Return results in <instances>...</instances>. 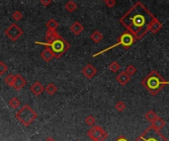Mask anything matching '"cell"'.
<instances>
[{
  "label": "cell",
  "mask_w": 169,
  "mask_h": 141,
  "mask_svg": "<svg viewBox=\"0 0 169 141\" xmlns=\"http://www.w3.org/2000/svg\"><path fill=\"white\" fill-rule=\"evenodd\" d=\"M154 18L155 16L148 8L141 1H138L121 17L120 24L138 40L149 33V26Z\"/></svg>",
  "instance_id": "cell-1"
},
{
  "label": "cell",
  "mask_w": 169,
  "mask_h": 141,
  "mask_svg": "<svg viewBox=\"0 0 169 141\" xmlns=\"http://www.w3.org/2000/svg\"><path fill=\"white\" fill-rule=\"evenodd\" d=\"M166 84L167 82L163 79L162 76L157 71H155V70H152V71L142 81V85L152 96L157 95Z\"/></svg>",
  "instance_id": "cell-2"
},
{
  "label": "cell",
  "mask_w": 169,
  "mask_h": 141,
  "mask_svg": "<svg viewBox=\"0 0 169 141\" xmlns=\"http://www.w3.org/2000/svg\"><path fill=\"white\" fill-rule=\"evenodd\" d=\"M36 44L50 48L52 51H54L56 58H57V59L60 58L63 54H65V52L69 49V46H70V45H69V44L61 36H60L59 38H56L55 40H52V42L50 43V44L39 43V42H36Z\"/></svg>",
  "instance_id": "cell-3"
},
{
  "label": "cell",
  "mask_w": 169,
  "mask_h": 141,
  "mask_svg": "<svg viewBox=\"0 0 169 141\" xmlns=\"http://www.w3.org/2000/svg\"><path fill=\"white\" fill-rule=\"evenodd\" d=\"M15 116L22 125H24L25 126H29L36 120L38 115L30 106L26 104L20 108V110L16 113Z\"/></svg>",
  "instance_id": "cell-4"
},
{
  "label": "cell",
  "mask_w": 169,
  "mask_h": 141,
  "mask_svg": "<svg viewBox=\"0 0 169 141\" xmlns=\"http://www.w3.org/2000/svg\"><path fill=\"white\" fill-rule=\"evenodd\" d=\"M137 42V39H136V37L133 36V35L132 34V33H130L129 31H126V32H124L123 34L121 35V36L118 38V40H117V43H116L115 45H111L110 48H108V49H104V50H101V51H99V52H97V54H95L93 56H97V55H99V54H103V52H106V51H108V50H110V49H114V48H116V46H118V45H122V46H124V49H129L131 46L135 44Z\"/></svg>",
  "instance_id": "cell-5"
},
{
  "label": "cell",
  "mask_w": 169,
  "mask_h": 141,
  "mask_svg": "<svg viewBox=\"0 0 169 141\" xmlns=\"http://www.w3.org/2000/svg\"><path fill=\"white\" fill-rule=\"evenodd\" d=\"M135 141H169V140L165 136H163V134L160 133V130H157L152 125H150Z\"/></svg>",
  "instance_id": "cell-6"
},
{
  "label": "cell",
  "mask_w": 169,
  "mask_h": 141,
  "mask_svg": "<svg viewBox=\"0 0 169 141\" xmlns=\"http://www.w3.org/2000/svg\"><path fill=\"white\" fill-rule=\"evenodd\" d=\"M87 135L92 141H105L108 137V133L99 125H93L87 131Z\"/></svg>",
  "instance_id": "cell-7"
},
{
  "label": "cell",
  "mask_w": 169,
  "mask_h": 141,
  "mask_svg": "<svg viewBox=\"0 0 169 141\" xmlns=\"http://www.w3.org/2000/svg\"><path fill=\"white\" fill-rule=\"evenodd\" d=\"M5 35H6V37L9 40H12V42H16L23 35V30L17 24H11L6 30H5Z\"/></svg>",
  "instance_id": "cell-8"
},
{
  "label": "cell",
  "mask_w": 169,
  "mask_h": 141,
  "mask_svg": "<svg viewBox=\"0 0 169 141\" xmlns=\"http://www.w3.org/2000/svg\"><path fill=\"white\" fill-rule=\"evenodd\" d=\"M27 84V80L23 77L22 75L20 74H16L15 75V79H14V82H13V85H12V88L16 91H20L22 90L23 88H24Z\"/></svg>",
  "instance_id": "cell-9"
},
{
  "label": "cell",
  "mask_w": 169,
  "mask_h": 141,
  "mask_svg": "<svg viewBox=\"0 0 169 141\" xmlns=\"http://www.w3.org/2000/svg\"><path fill=\"white\" fill-rule=\"evenodd\" d=\"M81 72H82V74L85 76L87 79H92L96 75L97 69L94 66H93L92 64L88 63L82 70H81Z\"/></svg>",
  "instance_id": "cell-10"
},
{
  "label": "cell",
  "mask_w": 169,
  "mask_h": 141,
  "mask_svg": "<svg viewBox=\"0 0 169 141\" xmlns=\"http://www.w3.org/2000/svg\"><path fill=\"white\" fill-rule=\"evenodd\" d=\"M30 91L34 94L35 96L41 95L44 91H46V87L41 83V82H35V83L30 87Z\"/></svg>",
  "instance_id": "cell-11"
},
{
  "label": "cell",
  "mask_w": 169,
  "mask_h": 141,
  "mask_svg": "<svg viewBox=\"0 0 169 141\" xmlns=\"http://www.w3.org/2000/svg\"><path fill=\"white\" fill-rule=\"evenodd\" d=\"M60 35L56 32V30H50L48 29L45 35V40H46V44H50L52 40H55L56 38H59Z\"/></svg>",
  "instance_id": "cell-12"
},
{
  "label": "cell",
  "mask_w": 169,
  "mask_h": 141,
  "mask_svg": "<svg viewBox=\"0 0 169 141\" xmlns=\"http://www.w3.org/2000/svg\"><path fill=\"white\" fill-rule=\"evenodd\" d=\"M116 79H117V81L122 86H126L131 81V75H129L126 71H122L119 73L117 77H116Z\"/></svg>",
  "instance_id": "cell-13"
},
{
  "label": "cell",
  "mask_w": 169,
  "mask_h": 141,
  "mask_svg": "<svg viewBox=\"0 0 169 141\" xmlns=\"http://www.w3.org/2000/svg\"><path fill=\"white\" fill-rule=\"evenodd\" d=\"M41 57H42L46 62H50L52 58L56 57V55L54 54V51H52L50 48L46 46V49L41 52Z\"/></svg>",
  "instance_id": "cell-14"
},
{
  "label": "cell",
  "mask_w": 169,
  "mask_h": 141,
  "mask_svg": "<svg viewBox=\"0 0 169 141\" xmlns=\"http://www.w3.org/2000/svg\"><path fill=\"white\" fill-rule=\"evenodd\" d=\"M162 27H163L162 23L155 17V18L153 19V21L151 22L150 26H149V32L152 33V34H156V33H158L161 30Z\"/></svg>",
  "instance_id": "cell-15"
},
{
  "label": "cell",
  "mask_w": 169,
  "mask_h": 141,
  "mask_svg": "<svg viewBox=\"0 0 169 141\" xmlns=\"http://www.w3.org/2000/svg\"><path fill=\"white\" fill-rule=\"evenodd\" d=\"M69 30H70L75 36H79V35L83 32V30H84V27H83V25L81 24V23H79V22H74L73 24L70 26V28H69Z\"/></svg>",
  "instance_id": "cell-16"
},
{
  "label": "cell",
  "mask_w": 169,
  "mask_h": 141,
  "mask_svg": "<svg viewBox=\"0 0 169 141\" xmlns=\"http://www.w3.org/2000/svg\"><path fill=\"white\" fill-rule=\"evenodd\" d=\"M165 125H166V122H165V120H163V119H161V117H157V119L151 123V125H152L155 129H157V130H161V129L165 126Z\"/></svg>",
  "instance_id": "cell-17"
},
{
  "label": "cell",
  "mask_w": 169,
  "mask_h": 141,
  "mask_svg": "<svg viewBox=\"0 0 169 141\" xmlns=\"http://www.w3.org/2000/svg\"><path fill=\"white\" fill-rule=\"evenodd\" d=\"M103 35L101 32H99L98 30L94 31L92 34H91V36H90V39L92 40V42L93 43H95V44H99L101 42V40H103Z\"/></svg>",
  "instance_id": "cell-18"
},
{
  "label": "cell",
  "mask_w": 169,
  "mask_h": 141,
  "mask_svg": "<svg viewBox=\"0 0 169 141\" xmlns=\"http://www.w3.org/2000/svg\"><path fill=\"white\" fill-rule=\"evenodd\" d=\"M65 8L68 13H73L74 11L77 9V5L73 0H68L65 5Z\"/></svg>",
  "instance_id": "cell-19"
},
{
  "label": "cell",
  "mask_w": 169,
  "mask_h": 141,
  "mask_svg": "<svg viewBox=\"0 0 169 141\" xmlns=\"http://www.w3.org/2000/svg\"><path fill=\"white\" fill-rule=\"evenodd\" d=\"M157 117H158V116H157V115L155 114V111L153 110H149L147 113L144 115V119L150 123H152L157 119Z\"/></svg>",
  "instance_id": "cell-20"
},
{
  "label": "cell",
  "mask_w": 169,
  "mask_h": 141,
  "mask_svg": "<svg viewBox=\"0 0 169 141\" xmlns=\"http://www.w3.org/2000/svg\"><path fill=\"white\" fill-rule=\"evenodd\" d=\"M59 26H60L59 22L55 19H50L48 22L46 23V27L48 29H50V30H56V29L59 28Z\"/></svg>",
  "instance_id": "cell-21"
},
{
  "label": "cell",
  "mask_w": 169,
  "mask_h": 141,
  "mask_svg": "<svg viewBox=\"0 0 169 141\" xmlns=\"http://www.w3.org/2000/svg\"><path fill=\"white\" fill-rule=\"evenodd\" d=\"M9 106L12 109L16 110V109H18L20 107V105H21V102H20V100L17 98V97H13V98H11L10 99V101H9Z\"/></svg>",
  "instance_id": "cell-22"
},
{
  "label": "cell",
  "mask_w": 169,
  "mask_h": 141,
  "mask_svg": "<svg viewBox=\"0 0 169 141\" xmlns=\"http://www.w3.org/2000/svg\"><path fill=\"white\" fill-rule=\"evenodd\" d=\"M56 91H57V87L54 83H49L46 86V92L48 93L49 95H54Z\"/></svg>",
  "instance_id": "cell-23"
},
{
  "label": "cell",
  "mask_w": 169,
  "mask_h": 141,
  "mask_svg": "<svg viewBox=\"0 0 169 141\" xmlns=\"http://www.w3.org/2000/svg\"><path fill=\"white\" fill-rule=\"evenodd\" d=\"M120 68H121V65L119 64L118 61H113V62H111V63H110V65H109L110 71H112L113 73L118 72L119 70H120Z\"/></svg>",
  "instance_id": "cell-24"
},
{
  "label": "cell",
  "mask_w": 169,
  "mask_h": 141,
  "mask_svg": "<svg viewBox=\"0 0 169 141\" xmlns=\"http://www.w3.org/2000/svg\"><path fill=\"white\" fill-rule=\"evenodd\" d=\"M95 122H96V119L92 115H89L85 117V123L87 125L93 126V125H95Z\"/></svg>",
  "instance_id": "cell-25"
},
{
  "label": "cell",
  "mask_w": 169,
  "mask_h": 141,
  "mask_svg": "<svg viewBox=\"0 0 169 141\" xmlns=\"http://www.w3.org/2000/svg\"><path fill=\"white\" fill-rule=\"evenodd\" d=\"M126 108H127V106H126V104H125L123 101H119V102L116 103V105H115V109H116V110L120 111V113H122V111H124V110H126Z\"/></svg>",
  "instance_id": "cell-26"
},
{
  "label": "cell",
  "mask_w": 169,
  "mask_h": 141,
  "mask_svg": "<svg viewBox=\"0 0 169 141\" xmlns=\"http://www.w3.org/2000/svg\"><path fill=\"white\" fill-rule=\"evenodd\" d=\"M14 79H15V75H13V74H9L8 76H6V77H5L4 81H5V83H6L8 86L12 87L13 82H14Z\"/></svg>",
  "instance_id": "cell-27"
},
{
  "label": "cell",
  "mask_w": 169,
  "mask_h": 141,
  "mask_svg": "<svg viewBox=\"0 0 169 141\" xmlns=\"http://www.w3.org/2000/svg\"><path fill=\"white\" fill-rule=\"evenodd\" d=\"M125 71L129 74V75H131V76H133V75H135L136 74V72H137V68L133 65V64H130V65H128L127 66V68H126V70Z\"/></svg>",
  "instance_id": "cell-28"
},
{
  "label": "cell",
  "mask_w": 169,
  "mask_h": 141,
  "mask_svg": "<svg viewBox=\"0 0 169 141\" xmlns=\"http://www.w3.org/2000/svg\"><path fill=\"white\" fill-rule=\"evenodd\" d=\"M12 18H13L15 21H20V20H22V18H23V14L20 12L19 10H16V11H14L13 14H12Z\"/></svg>",
  "instance_id": "cell-29"
},
{
  "label": "cell",
  "mask_w": 169,
  "mask_h": 141,
  "mask_svg": "<svg viewBox=\"0 0 169 141\" xmlns=\"http://www.w3.org/2000/svg\"><path fill=\"white\" fill-rule=\"evenodd\" d=\"M8 70V66L3 61H0V75H4Z\"/></svg>",
  "instance_id": "cell-30"
},
{
  "label": "cell",
  "mask_w": 169,
  "mask_h": 141,
  "mask_svg": "<svg viewBox=\"0 0 169 141\" xmlns=\"http://www.w3.org/2000/svg\"><path fill=\"white\" fill-rule=\"evenodd\" d=\"M104 2L108 8H113L116 5V0H104Z\"/></svg>",
  "instance_id": "cell-31"
},
{
  "label": "cell",
  "mask_w": 169,
  "mask_h": 141,
  "mask_svg": "<svg viewBox=\"0 0 169 141\" xmlns=\"http://www.w3.org/2000/svg\"><path fill=\"white\" fill-rule=\"evenodd\" d=\"M51 1H52V0H41V3H42V5H43V6H45V7H48L49 5H51Z\"/></svg>",
  "instance_id": "cell-32"
},
{
  "label": "cell",
  "mask_w": 169,
  "mask_h": 141,
  "mask_svg": "<svg viewBox=\"0 0 169 141\" xmlns=\"http://www.w3.org/2000/svg\"><path fill=\"white\" fill-rule=\"evenodd\" d=\"M117 141H129V140H128L124 135H121V136L117 139Z\"/></svg>",
  "instance_id": "cell-33"
},
{
  "label": "cell",
  "mask_w": 169,
  "mask_h": 141,
  "mask_svg": "<svg viewBox=\"0 0 169 141\" xmlns=\"http://www.w3.org/2000/svg\"><path fill=\"white\" fill-rule=\"evenodd\" d=\"M45 141H56V140H55V139L52 138V137H49L48 139H46Z\"/></svg>",
  "instance_id": "cell-34"
},
{
  "label": "cell",
  "mask_w": 169,
  "mask_h": 141,
  "mask_svg": "<svg viewBox=\"0 0 169 141\" xmlns=\"http://www.w3.org/2000/svg\"><path fill=\"white\" fill-rule=\"evenodd\" d=\"M77 141H80V140H77Z\"/></svg>",
  "instance_id": "cell-35"
}]
</instances>
